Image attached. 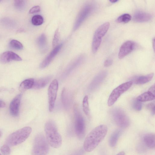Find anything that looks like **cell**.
<instances>
[{"label": "cell", "instance_id": "ac0fdd59", "mask_svg": "<svg viewBox=\"0 0 155 155\" xmlns=\"http://www.w3.org/2000/svg\"><path fill=\"white\" fill-rule=\"evenodd\" d=\"M143 140L146 145L149 148L153 149L155 148V134L149 133L143 136Z\"/></svg>", "mask_w": 155, "mask_h": 155}, {"label": "cell", "instance_id": "4316f807", "mask_svg": "<svg viewBox=\"0 0 155 155\" xmlns=\"http://www.w3.org/2000/svg\"><path fill=\"white\" fill-rule=\"evenodd\" d=\"M44 19L42 16L40 15H36L33 16L31 19L32 24L35 26H38L42 25Z\"/></svg>", "mask_w": 155, "mask_h": 155}, {"label": "cell", "instance_id": "8fae6325", "mask_svg": "<svg viewBox=\"0 0 155 155\" xmlns=\"http://www.w3.org/2000/svg\"><path fill=\"white\" fill-rule=\"evenodd\" d=\"M21 60L20 56L12 51H6L0 54V62L2 63L5 64L13 61H20Z\"/></svg>", "mask_w": 155, "mask_h": 155}, {"label": "cell", "instance_id": "7c38bea8", "mask_svg": "<svg viewBox=\"0 0 155 155\" xmlns=\"http://www.w3.org/2000/svg\"><path fill=\"white\" fill-rule=\"evenodd\" d=\"M62 45L63 44L61 43L54 48L40 64V68H44L49 65L54 58L59 52Z\"/></svg>", "mask_w": 155, "mask_h": 155}, {"label": "cell", "instance_id": "ab89813d", "mask_svg": "<svg viewBox=\"0 0 155 155\" xmlns=\"http://www.w3.org/2000/svg\"><path fill=\"white\" fill-rule=\"evenodd\" d=\"M116 155H125V153L124 151H121L119 153Z\"/></svg>", "mask_w": 155, "mask_h": 155}, {"label": "cell", "instance_id": "83f0119b", "mask_svg": "<svg viewBox=\"0 0 155 155\" xmlns=\"http://www.w3.org/2000/svg\"><path fill=\"white\" fill-rule=\"evenodd\" d=\"M131 16L128 14H124L120 15L116 19L118 23H127L131 19Z\"/></svg>", "mask_w": 155, "mask_h": 155}, {"label": "cell", "instance_id": "f35d334b", "mask_svg": "<svg viewBox=\"0 0 155 155\" xmlns=\"http://www.w3.org/2000/svg\"><path fill=\"white\" fill-rule=\"evenodd\" d=\"M5 106V103L2 101L0 100V108L4 107Z\"/></svg>", "mask_w": 155, "mask_h": 155}, {"label": "cell", "instance_id": "9a60e30c", "mask_svg": "<svg viewBox=\"0 0 155 155\" xmlns=\"http://www.w3.org/2000/svg\"><path fill=\"white\" fill-rule=\"evenodd\" d=\"M110 25L108 22H106L101 25L95 31L93 38L102 40V38L105 35L108 30Z\"/></svg>", "mask_w": 155, "mask_h": 155}, {"label": "cell", "instance_id": "7402d4cb", "mask_svg": "<svg viewBox=\"0 0 155 155\" xmlns=\"http://www.w3.org/2000/svg\"><path fill=\"white\" fill-rule=\"evenodd\" d=\"M0 23L4 27L10 29L14 28L16 25L15 21L8 18H4L0 20Z\"/></svg>", "mask_w": 155, "mask_h": 155}, {"label": "cell", "instance_id": "277c9868", "mask_svg": "<svg viewBox=\"0 0 155 155\" xmlns=\"http://www.w3.org/2000/svg\"><path fill=\"white\" fill-rule=\"evenodd\" d=\"M49 144L43 134H38L35 137L31 151L32 155H47L49 151Z\"/></svg>", "mask_w": 155, "mask_h": 155}, {"label": "cell", "instance_id": "74e56055", "mask_svg": "<svg viewBox=\"0 0 155 155\" xmlns=\"http://www.w3.org/2000/svg\"><path fill=\"white\" fill-rule=\"evenodd\" d=\"M155 84L152 85L149 88L148 91L150 92H151L155 94Z\"/></svg>", "mask_w": 155, "mask_h": 155}, {"label": "cell", "instance_id": "4fadbf2b", "mask_svg": "<svg viewBox=\"0 0 155 155\" xmlns=\"http://www.w3.org/2000/svg\"><path fill=\"white\" fill-rule=\"evenodd\" d=\"M21 96V94H18L13 99L10 104V112L13 116L17 117L18 115Z\"/></svg>", "mask_w": 155, "mask_h": 155}, {"label": "cell", "instance_id": "e575fe53", "mask_svg": "<svg viewBox=\"0 0 155 155\" xmlns=\"http://www.w3.org/2000/svg\"><path fill=\"white\" fill-rule=\"evenodd\" d=\"M147 108L150 110L152 112L153 114H155V104L154 103H150L148 104L147 105Z\"/></svg>", "mask_w": 155, "mask_h": 155}, {"label": "cell", "instance_id": "5b68a950", "mask_svg": "<svg viewBox=\"0 0 155 155\" xmlns=\"http://www.w3.org/2000/svg\"><path fill=\"white\" fill-rule=\"evenodd\" d=\"M94 5L91 3L85 5L81 9L76 18L73 26V31L77 30L84 21L91 14L95 9Z\"/></svg>", "mask_w": 155, "mask_h": 155}, {"label": "cell", "instance_id": "d6a6232c", "mask_svg": "<svg viewBox=\"0 0 155 155\" xmlns=\"http://www.w3.org/2000/svg\"><path fill=\"white\" fill-rule=\"evenodd\" d=\"M132 106L135 110L139 111L141 109L142 104L141 102L136 99L134 100L132 103Z\"/></svg>", "mask_w": 155, "mask_h": 155}, {"label": "cell", "instance_id": "4dcf8cb0", "mask_svg": "<svg viewBox=\"0 0 155 155\" xmlns=\"http://www.w3.org/2000/svg\"><path fill=\"white\" fill-rule=\"evenodd\" d=\"M60 38V34L58 28H57L55 31L52 41L53 47L57 46L59 42Z\"/></svg>", "mask_w": 155, "mask_h": 155}, {"label": "cell", "instance_id": "ba28073f", "mask_svg": "<svg viewBox=\"0 0 155 155\" xmlns=\"http://www.w3.org/2000/svg\"><path fill=\"white\" fill-rule=\"evenodd\" d=\"M75 115L74 127L75 133L79 139L84 137L85 133V124L84 118L75 106L74 108Z\"/></svg>", "mask_w": 155, "mask_h": 155}, {"label": "cell", "instance_id": "d4e9b609", "mask_svg": "<svg viewBox=\"0 0 155 155\" xmlns=\"http://www.w3.org/2000/svg\"><path fill=\"white\" fill-rule=\"evenodd\" d=\"M9 46L10 48L16 50H21L23 48V46L20 41L13 39L9 43Z\"/></svg>", "mask_w": 155, "mask_h": 155}, {"label": "cell", "instance_id": "f546056e", "mask_svg": "<svg viewBox=\"0 0 155 155\" xmlns=\"http://www.w3.org/2000/svg\"><path fill=\"white\" fill-rule=\"evenodd\" d=\"M67 91L65 89H64L62 92L61 95V101L64 106L67 107L68 105V99L67 94Z\"/></svg>", "mask_w": 155, "mask_h": 155}, {"label": "cell", "instance_id": "d6986e66", "mask_svg": "<svg viewBox=\"0 0 155 155\" xmlns=\"http://www.w3.org/2000/svg\"><path fill=\"white\" fill-rule=\"evenodd\" d=\"M35 80L34 78H30L25 80L20 84L19 90L22 91L26 90L33 88Z\"/></svg>", "mask_w": 155, "mask_h": 155}, {"label": "cell", "instance_id": "1f68e13d", "mask_svg": "<svg viewBox=\"0 0 155 155\" xmlns=\"http://www.w3.org/2000/svg\"><path fill=\"white\" fill-rule=\"evenodd\" d=\"M0 151L4 155H9L11 151L9 146L7 144L2 146L1 147Z\"/></svg>", "mask_w": 155, "mask_h": 155}, {"label": "cell", "instance_id": "484cf974", "mask_svg": "<svg viewBox=\"0 0 155 155\" xmlns=\"http://www.w3.org/2000/svg\"><path fill=\"white\" fill-rule=\"evenodd\" d=\"M14 5L16 9L19 11H22L25 8L26 2L25 0H15L14 2Z\"/></svg>", "mask_w": 155, "mask_h": 155}, {"label": "cell", "instance_id": "2e32d148", "mask_svg": "<svg viewBox=\"0 0 155 155\" xmlns=\"http://www.w3.org/2000/svg\"><path fill=\"white\" fill-rule=\"evenodd\" d=\"M152 18L150 14L142 12H136L133 17V20L136 22H142L149 21Z\"/></svg>", "mask_w": 155, "mask_h": 155}, {"label": "cell", "instance_id": "f1b7e54d", "mask_svg": "<svg viewBox=\"0 0 155 155\" xmlns=\"http://www.w3.org/2000/svg\"><path fill=\"white\" fill-rule=\"evenodd\" d=\"M82 106L83 111L86 115H88L89 113V106L88 101V97L87 95L85 96L84 98Z\"/></svg>", "mask_w": 155, "mask_h": 155}, {"label": "cell", "instance_id": "30bf717a", "mask_svg": "<svg viewBox=\"0 0 155 155\" xmlns=\"http://www.w3.org/2000/svg\"><path fill=\"white\" fill-rule=\"evenodd\" d=\"M135 44L133 41H128L123 43L120 46L118 53L119 58L121 59L127 55L134 49Z\"/></svg>", "mask_w": 155, "mask_h": 155}, {"label": "cell", "instance_id": "6da1fadb", "mask_svg": "<svg viewBox=\"0 0 155 155\" xmlns=\"http://www.w3.org/2000/svg\"><path fill=\"white\" fill-rule=\"evenodd\" d=\"M107 131V127L105 125H100L92 130L84 140V150L87 152L93 151L104 138Z\"/></svg>", "mask_w": 155, "mask_h": 155}, {"label": "cell", "instance_id": "60d3db41", "mask_svg": "<svg viewBox=\"0 0 155 155\" xmlns=\"http://www.w3.org/2000/svg\"><path fill=\"white\" fill-rule=\"evenodd\" d=\"M118 1L117 0H110V2L112 3H115L117 2Z\"/></svg>", "mask_w": 155, "mask_h": 155}, {"label": "cell", "instance_id": "52a82bcc", "mask_svg": "<svg viewBox=\"0 0 155 155\" xmlns=\"http://www.w3.org/2000/svg\"><path fill=\"white\" fill-rule=\"evenodd\" d=\"M133 82L130 81L123 83L115 88L110 94L107 101L109 106L112 105L120 95L127 91L132 86Z\"/></svg>", "mask_w": 155, "mask_h": 155}, {"label": "cell", "instance_id": "d590c367", "mask_svg": "<svg viewBox=\"0 0 155 155\" xmlns=\"http://www.w3.org/2000/svg\"><path fill=\"white\" fill-rule=\"evenodd\" d=\"M113 63V60L110 58H109L107 59L104 62V65L105 67H108L111 65Z\"/></svg>", "mask_w": 155, "mask_h": 155}, {"label": "cell", "instance_id": "3957f363", "mask_svg": "<svg viewBox=\"0 0 155 155\" xmlns=\"http://www.w3.org/2000/svg\"><path fill=\"white\" fill-rule=\"evenodd\" d=\"M32 131L30 127H26L12 133L8 137L6 142L8 145L14 146L25 141L29 137Z\"/></svg>", "mask_w": 155, "mask_h": 155}, {"label": "cell", "instance_id": "ffe728a7", "mask_svg": "<svg viewBox=\"0 0 155 155\" xmlns=\"http://www.w3.org/2000/svg\"><path fill=\"white\" fill-rule=\"evenodd\" d=\"M38 45L42 52L45 51L47 48V42L46 37L44 34H42L38 38L37 41Z\"/></svg>", "mask_w": 155, "mask_h": 155}, {"label": "cell", "instance_id": "ee69618b", "mask_svg": "<svg viewBox=\"0 0 155 155\" xmlns=\"http://www.w3.org/2000/svg\"><path fill=\"white\" fill-rule=\"evenodd\" d=\"M0 155H2L0 153Z\"/></svg>", "mask_w": 155, "mask_h": 155}, {"label": "cell", "instance_id": "cb8c5ba5", "mask_svg": "<svg viewBox=\"0 0 155 155\" xmlns=\"http://www.w3.org/2000/svg\"><path fill=\"white\" fill-rule=\"evenodd\" d=\"M121 134V130L117 129L112 134L109 140V144L111 147L115 146Z\"/></svg>", "mask_w": 155, "mask_h": 155}, {"label": "cell", "instance_id": "5bb4252c", "mask_svg": "<svg viewBox=\"0 0 155 155\" xmlns=\"http://www.w3.org/2000/svg\"><path fill=\"white\" fill-rule=\"evenodd\" d=\"M107 75L106 71H103L99 73L94 79L89 86L91 91L96 89L103 81Z\"/></svg>", "mask_w": 155, "mask_h": 155}, {"label": "cell", "instance_id": "44dd1931", "mask_svg": "<svg viewBox=\"0 0 155 155\" xmlns=\"http://www.w3.org/2000/svg\"><path fill=\"white\" fill-rule=\"evenodd\" d=\"M155 94L148 91L140 95L136 99L142 102L153 100L155 99Z\"/></svg>", "mask_w": 155, "mask_h": 155}, {"label": "cell", "instance_id": "7a4b0ae2", "mask_svg": "<svg viewBox=\"0 0 155 155\" xmlns=\"http://www.w3.org/2000/svg\"><path fill=\"white\" fill-rule=\"evenodd\" d=\"M45 131L49 144L54 148L60 147L62 143V137L54 122L51 120L47 121L45 125Z\"/></svg>", "mask_w": 155, "mask_h": 155}, {"label": "cell", "instance_id": "603a6c76", "mask_svg": "<svg viewBox=\"0 0 155 155\" xmlns=\"http://www.w3.org/2000/svg\"><path fill=\"white\" fill-rule=\"evenodd\" d=\"M153 75V73H152L146 75L139 77L135 79V83L136 84H142L147 83L152 80Z\"/></svg>", "mask_w": 155, "mask_h": 155}, {"label": "cell", "instance_id": "8d00e7d4", "mask_svg": "<svg viewBox=\"0 0 155 155\" xmlns=\"http://www.w3.org/2000/svg\"><path fill=\"white\" fill-rule=\"evenodd\" d=\"M83 153V150L82 149L80 150L77 151L73 153L71 155H82Z\"/></svg>", "mask_w": 155, "mask_h": 155}, {"label": "cell", "instance_id": "9c48e42d", "mask_svg": "<svg viewBox=\"0 0 155 155\" xmlns=\"http://www.w3.org/2000/svg\"><path fill=\"white\" fill-rule=\"evenodd\" d=\"M58 87V82L56 79H54L50 84L48 91L49 110L52 112L54 107Z\"/></svg>", "mask_w": 155, "mask_h": 155}, {"label": "cell", "instance_id": "836d02e7", "mask_svg": "<svg viewBox=\"0 0 155 155\" xmlns=\"http://www.w3.org/2000/svg\"><path fill=\"white\" fill-rule=\"evenodd\" d=\"M40 11V7L38 5H37L31 8L29 11V13L31 14H32L38 12Z\"/></svg>", "mask_w": 155, "mask_h": 155}, {"label": "cell", "instance_id": "8992f818", "mask_svg": "<svg viewBox=\"0 0 155 155\" xmlns=\"http://www.w3.org/2000/svg\"><path fill=\"white\" fill-rule=\"evenodd\" d=\"M111 114L113 120L118 126L126 128L129 125L130 120L125 113L121 109L114 108L111 110Z\"/></svg>", "mask_w": 155, "mask_h": 155}, {"label": "cell", "instance_id": "f6af8a7d", "mask_svg": "<svg viewBox=\"0 0 155 155\" xmlns=\"http://www.w3.org/2000/svg\"><path fill=\"white\" fill-rule=\"evenodd\" d=\"M1 1L0 0V2Z\"/></svg>", "mask_w": 155, "mask_h": 155}, {"label": "cell", "instance_id": "7bdbcfd3", "mask_svg": "<svg viewBox=\"0 0 155 155\" xmlns=\"http://www.w3.org/2000/svg\"><path fill=\"white\" fill-rule=\"evenodd\" d=\"M153 48L154 49V39L153 38Z\"/></svg>", "mask_w": 155, "mask_h": 155}, {"label": "cell", "instance_id": "e0dca14e", "mask_svg": "<svg viewBox=\"0 0 155 155\" xmlns=\"http://www.w3.org/2000/svg\"><path fill=\"white\" fill-rule=\"evenodd\" d=\"M52 77V76L49 75L38 80H35L33 88L39 89L44 87L49 83Z\"/></svg>", "mask_w": 155, "mask_h": 155}, {"label": "cell", "instance_id": "b9f144b4", "mask_svg": "<svg viewBox=\"0 0 155 155\" xmlns=\"http://www.w3.org/2000/svg\"><path fill=\"white\" fill-rule=\"evenodd\" d=\"M2 130H0V139L2 136Z\"/></svg>", "mask_w": 155, "mask_h": 155}]
</instances>
